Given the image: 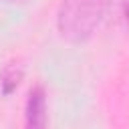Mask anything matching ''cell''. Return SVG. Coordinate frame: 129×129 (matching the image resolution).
Wrapping results in <instances>:
<instances>
[{"mask_svg": "<svg viewBox=\"0 0 129 129\" xmlns=\"http://www.w3.org/2000/svg\"><path fill=\"white\" fill-rule=\"evenodd\" d=\"M111 0H62L56 12V28L69 42H83L101 24Z\"/></svg>", "mask_w": 129, "mask_h": 129, "instance_id": "obj_1", "label": "cell"}, {"mask_svg": "<svg viewBox=\"0 0 129 129\" xmlns=\"http://www.w3.org/2000/svg\"><path fill=\"white\" fill-rule=\"evenodd\" d=\"M24 129H46V91L34 85L28 91L24 107Z\"/></svg>", "mask_w": 129, "mask_h": 129, "instance_id": "obj_2", "label": "cell"}, {"mask_svg": "<svg viewBox=\"0 0 129 129\" xmlns=\"http://www.w3.org/2000/svg\"><path fill=\"white\" fill-rule=\"evenodd\" d=\"M22 75H24V69H22L20 60H10L2 69V73H0V89H2V93L4 95H10L18 87Z\"/></svg>", "mask_w": 129, "mask_h": 129, "instance_id": "obj_3", "label": "cell"}, {"mask_svg": "<svg viewBox=\"0 0 129 129\" xmlns=\"http://www.w3.org/2000/svg\"><path fill=\"white\" fill-rule=\"evenodd\" d=\"M123 12H125V18L129 20V0H125V4H123Z\"/></svg>", "mask_w": 129, "mask_h": 129, "instance_id": "obj_4", "label": "cell"}, {"mask_svg": "<svg viewBox=\"0 0 129 129\" xmlns=\"http://www.w3.org/2000/svg\"><path fill=\"white\" fill-rule=\"evenodd\" d=\"M8 2H12V4H20V2H24V0H8Z\"/></svg>", "mask_w": 129, "mask_h": 129, "instance_id": "obj_5", "label": "cell"}]
</instances>
